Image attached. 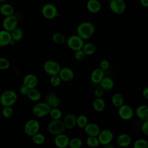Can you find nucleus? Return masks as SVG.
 Returning <instances> with one entry per match:
<instances>
[{
  "instance_id": "nucleus-38",
  "label": "nucleus",
  "mask_w": 148,
  "mask_h": 148,
  "mask_svg": "<svg viewBox=\"0 0 148 148\" xmlns=\"http://www.w3.org/2000/svg\"><path fill=\"white\" fill-rule=\"evenodd\" d=\"M52 39L54 42L57 44H62L65 42V37L61 33L56 32L53 35Z\"/></svg>"
},
{
  "instance_id": "nucleus-7",
  "label": "nucleus",
  "mask_w": 148,
  "mask_h": 148,
  "mask_svg": "<svg viewBox=\"0 0 148 148\" xmlns=\"http://www.w3.org/2000/svg\"><path fill=\"white\" fill-rule=\"evenodd\" d=\"M118 115L123 120L128 121L132 119L134 112L131 106L127 104H123L118 108Z\"/></svg>"
},
{
  "instance_id": "nucleus-33",
  "label": "nucleus",
  "mask_w": 148,
  "mask_h": 148,
  "mask_svg": "<svg viewBox=\"0 0 148 148\" xmlns=\"http://www.w3.org/2000/svg\"><path fill=\"white\" fill-rule=\"evenodd\" d=\"M32 137V142L36 145H40L45 143L46 138L45 135L40 132H38L34 135Z\"/></svg>"
},
{
  "instance_id": "nucleus-8",
  "label": "nucleus",
  "mask_w": 148,
  "mask_h": 148,
  "mask_svg": "<svg viewBox=\"0 0 148 148\" xmlns=\"http://www.w3.org/2000/svg\"><path fill=\"white\" fill-rule=\"evenodd\" d=\"M41 11L43 17L47 19L54 18L58 14L56 6L50 3L44 4L42 8Z\"/></svg>"
},
{
  "instance_id": "nucleus-3",
  "label": "nucleus",
  "mask_w": 148,
  "mask_h": 148,
  "mask_svg": "<svg viewBox=\"0 0 148 148\" xmlns=\"http://www.w3.org/2000/svg\"><path fill=\"white\" fill-rule=\"evenodd\" d=\"M47 130L49 133L53 135H57L58 134L64 133L66 128L62 120H50L47 125Z\"/></svg>"
},
{
  "instance_id": "nucleus-42",
  "label": "nucleus",
  "mask_w": 148,
  "mask_h": 148,
  "mask_svg": "<svg viewBox=\"0 0 148 148\" xmlns=\"http://www.w3.org/2000/svg\"><path fill=\"white\" fill-rule=\"evenodd\" d=\"M86 54L83 52L82 50H79L75 51V53L74 54V57L75 58L77 61H82L86 57Z\"/></svg>"
},
{
  "instance_id": "nucleus-44",
  "label": "nucleus",
  "mask_w": 148,
  "mask_h": 148,
  "mask_svg": "<svg viewBox=\"0 0 148 148\" xmlns=\"http://www.w3.org/2000/svg\"><path fill=\"white\" fill-rule=\"evenodd\" d=\"M140 129L144 135L148 136V120L143 121L141 125Z\"/></svg>"
},
{
  "instance_id": "nucleus-5",
  "label": "nucleus",
  "mask_w": 148,
  "mask_h": 148,
  "mask_svg": "<svg viewBox=\"0 0 148 148\" xmlns=\"http://www.w3.org/2000/svg\"><path fill=\"white\" fill-rule=\"evenodd\" d=\"M43 68L45 72L51 76L58 75L61 67L58 62L54 60H49L44 62Z\"/></svg>"
},
{
  "instance_id": "nucleus-25",
  "label": "nucleus",
  "mask_w": 148,
  "mask_h": 148,
  "mask_svg": "<svg viewBox=\"0 0 148 148\" xmlns=\"http://www.w3.org/2000/svg\"><path fill=\"white\" fill-rule=\"evenodd\" d=\"M92 108L97 112H102L106 106L105 100L102 98H95L92 103Z\"/></svg>"
},
{
  "instance_id": "nucleus-32",
  "label": "nucleus",
  "mask_w": 148,
  "mask_h": 148,
  "mask_svg": "<svg viewBox=\"0 0 148 148\" xmlns=\"http://www.w3.org/2000/svg\"><path fill=\"white\" fill-rule=\"evenodd\" d=\"M83 145L82 140L79 137H73L69 139L68 147L69 148H81Z\"/></svg>"
},
{
  "instance_id": "nucleus-1",
  "label": "nucleus",
  "mask_w": 148,
  "mask_h": 148,
  "mask_svg": "<svg viewBox=\"0 0 148 148\" xmlns=\"http://www.w3.org/2000/svg\"><path fill=\"white\" fill-rule=\"evenodd\" d=\"M17 94L13 90H6L0 95L1 105L3 106H12L17 100Z\"/></svg>"
},
{
  "instance_id": "nucleus-26",
  "label": "nucleus",
  "mask_w": 148,
  "mask_h": 148,
  "mask_svg": "<svg viewBox=\"0 0 148 148\" xmlns=\"http://www.w3.org/2000/svg\"><path fill=\"white\" fill-rule=\"evenodd\" d=\"M28 98L32 102H38L41 98V92L36 88L29 89L27 95Z\"/></svg>"
},
{
  "instance_id": "nucleus-35",
  "label": "nucleus",
  "mask_w": 148,
  "mask_h": 148,
  "mask_svg": "<svg viewBox=\"0 0 148 148\" xmlns=\"http://www.w3.org/2000/svg\"><path fill=\"white\" fill-rule=\"evenodd\" d=\"M82 50L83 51V52L85 53L86 56H88L94 54L96 48L94 44L88 43L83 45Z\"/></svg>"
},
{
  "instance_id": "nucleus-45",
  "label": "nucleus",
  "mask_w": 148,
  "mask_h": 148,
  "mask_svg": "<svg viewBox=\"0 0 148 148\" xmlns=\"http://www.w3.org/2000/svg\"><path fill=\"white\" fill-rule=\"evenodd\" d=\"M29 88H27L26 86H25L24 85L22 84L21 86V87H20V92L21 94L24 95H27L28 91H29Z\"/></svg>"
},
{
  "instance_id": "nucleus-34",
  "label": "nucleus",
  "mask_w": 148,
  "mask_h": 148,
  "mask_svg": "<svg viewBox=\"0 0 148 148\" xmlns=\"http://www.w3.org/2000/svg\"><path fill=\"white\" fill-rule=\"evenodd\" d=\"M88 123V119L86 115L80 114L76 117V125L79 128H84Z\"/></svg>"
},
{
  "instance_id": "nucleus-28",
  "label": "nucleus",
  "mask_w": 148,
  "mask_h": 148,
  "mask_svg": "<svg viewBox=\"0 0 148 148\" xmlns=\"http://www.w3.org/2000/svg\"><path fill=\"white\" fill-rule=\"evenodd\" d=\"M101 3L98 0H89L87 3L88 10L92 13H97L101 9Z\"/></svg>"
},
{
  "instance_id": "nucleus-10",
  "label": "nucleus",
  "mask_w": 148,
  "mask_h": 148,
  "mask_svg": "<svg viewBox=\"0 0 148 148\" xmlns=\"http://www.w3.org/2000/svg\"><path fill=\"white\" fill-rule=\"evenodd\" d=\"M18 23L17 17L13 14L5 17L2 21V27L3 29L10 32L18 27Z\"/></svg>"
},
{
  "instance_id": "nucleus-52",
  "label": "nucleus",
  "mask_w": 148,
  "mask_h": 148,
  "mask_svg": "<svg viewBox=\"0 0 148 148\" xmlns=\"http://www.w3.org/2000/svg\"><path fill=\"white\" fill-rule=\"evenodd\" d=\"M1 112H0V114H1Z\"/></svg>"
},
{
  "instance_id": "nucleus-14",
  "label": "nucleus",
  "mask_w": 148,
  "mask_h": 148,
  "mask_svg": "<svg viewBox=\"0 0 148 148\" xmlns=\"http://www.w3.org/2000/svg\"><path fill=\"white\" fill-rule=\"evenodd\" d=\"M69 138L68 135L62 133L56 135L54 138V145L58 148H66L68 147Z\"/></svg>"
},
{
  "instance_id": "nucleus-41",
  "label": "nucleus",
  "mask_w": 148,
  "mask_h": 148,
  "mask_svg": "<svg viewBox=\"0 0 148 148\" xmlns=\"http://www.w3.org/2000/svg\"><path fill=\"white\" fill-rule=\"evenodd\" d=\"M105 90L100 86H98L95 88L93 92V95L95 98H102L104 95Z\"/></svg>"
},
{
  "instance_id": "nucleus-37",
  "label": "nucleus",
  "mask_w": 148,
  "mask_h": 148,
  "mask_svg": "<svg viewBox=\"0 0 148 148\" xmlns=\"http://www.w3.org/2000/svg\"><path fill=\"white\" fill-rule=\"evenodd\" d=\"M1 114L5 118H10L13 114V109L12 106H3L1 110Z\"/></svg>"
},
{
  "instance_id": "nucleus-36",
  "label": "nucleus",
  "mask_w": 148,
  "mask_h": 148,
  "mask_svg": "<svg viewBox=\"0 0 148 148\" xmlns=\"http://www.w3.org/2000/svg\"><path fill=\"white\" fill-rule=\"evenodd\" d=\"M133 148H148L147 140L143 138L136 139L133 143Z\"/></svg>"
},
{
  "instance_id": "nucleus-48",
  "label": "nucleus",
  "mask_w": 148,
  "mask_h": 148,
  "mask_svg": "<svg viewBox=\"0 0 148 148\" xmlns=\"http://www.w3.org/2000/svg\"><path fill=\"white\" fill-rule=\"evenodd\" d=\"M102 148H116V147L114 145L109 144V145H107L105 146H103Z\"/></svg>"
},
{
  "instance_id": "nucleus-17",
  "label": "nucleus",
  "mask_w": 148,
  "mask_h": 148,
  "mask_svg": "<svg viewBox=\"0 0 148 148\" xmlns=\"http://www.w3.org/2000/svg\"><path fill=\"white\" fill-rule=\"evenodd\" d=\"M83 129L85 134L91 136H97L101 130L100 127L95 123H88Z\"/></svg>"
},
{
  "instance_id": "nucleus-54",
  "label": "nucleus",
  "mask_w": 148,
  "mask_h": 148,
  "mask_svg": "<svg viewBox=\"0 0 148 148\" xmlns=\"http://www.w3.org/2000/svg\"><path fill=\"white\" fill-rule=\"evenodd\" d=\"M108 1H111V0H108Z\"/></svg>"
},
{
  "instance_id": "nucleus-46",
  "label": "nucleus",
  "mask_w": 148,
  "mask_h": 148,
  "mask_svg": "<svg viewBox=\"0 0 148 148\" xmlns=\"http://www.w3.org/2000/svg\"><path fill=\"white\" fill-rule=\"evenodd\" d=\"M142 95L146 99L148 100V87L145 88L142 91Z\"/></svg>"
},
{
  "instance_id": "nucleus-21",
  "label": "nucleus",
  "mask_w": 148,
  "mask_h": 148,
  "mask_svg": "<svg viewBox=\"0 0 148 148\" xmlns=\"http://www.w3.org/2000/svg\"><path fill=\"white\" fill-rule=\"evenodd\" d=\"M104 71L100 68L94 69L90 75V80L94 84H97L100 83L104 76Z\"/></svg>"
},
{
  "instance_id": "nucleus-18",
  "label": "nucleus",
  "mask_w": 148,
  "mask_h": 148,
  "mask_svg": "<svg viewBox=\"0 0 148 148\" xmlns=\"http://www.w3.org/2000/svg\"><path fill=\"white\" fill-rule=\"evenodd\" d=\"M45 102L52 108H58L60 105L61 100L60 97L54 92H49L46 96Z\"/></svg>"
},
{
  "instance_id": "nucleus-53",
  "label": "nucleus",
  "mask_w": 148,
  "mask_h": 148,
  "mask_svg": "<svg viewBox=\"0 0 148 148\" xmlns=\"http://www.w3.org/2000/svg\"><path fill=\"white\" fill-rule=\"evenodd\" d=\"M0 105H1V101H0Z\"/></svg>"
},
{
  "instance_id": "nucleus-13",
  "label": "nucleus",
  "mask_w": 148,
  "mask_h": 148,
  "mask_svg": "<svg viewBox=\"0 0 148 148\" xmlns=\"http://www.w3.org/2000/svg\"><path fill=\"white\" fill-rule=\"evenodd\" d=\"M58 75L62 82H69L72 81L75 77V73L68 66L61 68Z\"/></svg>"
},
{
  "instance_id": "nucleus-19",
  "label": "nucleus",
  "mask_w": 148,
  "mask_h": 148,
  "mask_svg": "<svg viewBox=\"0 0 148 148\" xmlns=\"http://www.w3.org/2000/svg\"><path fill=\"white\" fill-rule=\"evenodd\" d=\"M131 137L128 134L125 133L120 134L116 139L117 145L121 147H127L131 144Z\"/></svg>"
},
{
  "instance_id": "nucleus-4",
  "label": "nucleus",
  "mask_w": 148,
  "mask_h": 148,
  "mask_svg": "<svg viewBox=\"0 0 148 148\" xmlns=\"http://www.w3.org/2000/svg\"><path fill=\"white\" fill-rule=\"evenodd\" d=\"M51 108L46 102H37L32 109L33 114L36 117H43L49 114Z\"/></svg>"
},
{
  "instance_id": "nucleus-12",
  "label": "nucleus",
  "mask_w": 148,
  "mask_h": 148,
  "mask_svg": "<svg viewBox=\"0 0 148 148\" xmlns=\"http://www.w3.org/2000/svg\"><path fill=\"white\" fill-rule=\"evenodd\" d=\"M38 83L39 80L37 76L33 73L27 74L23 79V84L29 89L36 88Z\"/></svg>"
},
{
  "instance_id": "nucleus-9",
  "label": "nucleus",
  "mask_w": 148,
  "mask_h": 148,
  "mask_svg": "<svg viewBox=\"0 0 148 148\" xmlns=\"http://www.w3.org/2000/svg\"><path fill=\"white\" fill-rule=\"evenodd\" d=\"M97 137L99 144L102 146H105L110 144L113 139L114 134L110 130L104 129L101 130Z\"/></svg>"
},
{
  "instance_id": "nucleus-55",
  "label": "nucleus",
  "mask_w": 148,
  "mask_h": 148,
  "mask_svg": "<svg viewBox=\"0 0 148 148\" xmlns=\"http://www.w3.org/2000/svg\"><path fill=\"white\" fill-rule=\"evenodd\" d=\"M147 143H148V140H147Z\"/></svg>"
},
{
  "instance_id": "nucleus-30",
  "label": "nucleus",
  "mask_w": 148,
  "mask_h": 148,
  "mask_svg": "<svg viewBox=\"0 0 148 148\" xmlns=\"http://www.w3.org/2000/svg\"><path fill=\"white\" fill-rule=\"evenodd\" d=\"M49 115L52 120H60L62 116V112L58 108H52Z\"/></svg>"
},
{
  "instance_id": "nucleus-11",
  "label": "nucleus",
  "mask_w": 148,
  "mask_h": 148,
  "mask_svg": "<svg viewBox=\"0 0 148 148\" xmlns=\"http://www.w3.org/2000/svg\"><path fill=\"white\" fill-rule=\"evenodd\" d=\"M67 45L71 49L77 51L82 49L84 43L83 39L78 35H72L68 39Z\"/></svg>"
},
{
  "instance_id": "nucleus-24",
  "label": "nucleus",
  "mask_w": 148,
  "mask_h": 148,
  "mask_svg": "<svg viewBox=\"0 0 148 148\" xmlns=\"http://www.w3.org/2000/svg\"><path fill=\"white\" fill-rule=\"evenodd\" d=\"M14 9L13 6L8 3H3L0 6V13L2 15L5 17L9 16L11 15L14 14Z\"/></svg>"
},
{
  "instance_id": "nucleus-22",
  "label": "nucleus",
  "mask_w": 148,
  "mask_h": 148,
  "mask_svg": "<svg viewBox=\"0 0 148 148\" xmlns=\"http://www.w3.org/2000/svg\"><path fill=\"white\" fill-rule=\"evenodd\" d=\"M135 114L140 120H148V105H141L138 106L135 110Z\"/></svg>"
},
{
  "instance_id": "nucleus-39",
  "label": "nucleus",
  "mask_w": 148,
  "mask_h": 148,
  "mask_svg": "<svg viewBox=\"0 0 148 148\" xmlns=\"http://www.w3.org/2000/svg\"><path fill=\"white\" fill-rule=\"evenodd\" d=\"M49 82L50 84L53 87H58L61 84L62 80L60 79L58 75H53L50 76Z\"/></svg>"
},
{
  "instance_id": "nucleus-2",
  "label": "nucleus",
  "mask_w": 148,
  "mask_h": 148,
  "mask_svg": "<svg viewBox=\"0 0 148 148\" xmlns=\"http://www.w3.org/2000/svg\"><path fill=\"white\" fill-rule=\"evenodd\" d=\"M95 31L94 25L89 22H84L79 25L77 28V35L82 39L90 38Z\"/></svg>"
},
{
  "instance_id": "nucleus-43",
  "label": "nucleus",
  "mask_w": 148,
  "mask_h": 148,
  "mask_svg": "<svg viewBox=\"0 0 148 148\" xmlns=\"http://www.w3.org/2000/svg\"><path fill=\"white\" fill-rule=\"evenodd\" d=\"M110 66L109 62L106 60H102L99 63V68L103 71L109 69Z\"/></svg>"
},
{
  "instance_id": "nucleus-29",
  "label": "nucleus",
  "mask_w": 148,
  "mask_h": 148,
  "mask_svg": "<svg viewBox=\"0 0 148 148\" xmlns=\"http://www.w3.org/2000/svg\"><path fill=\"white\" fill-rule=\"evenodd\" d=\"M10 34L12 40L14 42H18L23 38L24 31L21 28L17 27L10 32Z\"/></svg>"
},
{
  "instance_id": "nucleus-27",
  "label": "nucleus",
  "mask_w": 148,
  "mask_h": 148,
  "mask_svg": "<svg viewBox=\"0 0 148 148\" xmlns=\"http://www.w3.org/2000/svg\"><path fill=\"white\" fill-rule=\"evenodd\" d=\"M111 102L113 106L118 108L124 103V97L121 93H114L112 97Z\"/></svg>"
},
{
  "instance_id": "nucleus-31",
  "label": "nucleus",
  "mask_w": 148,
  "mask_h": 148,
  "mask_svg": "<svg viewBox=\"0 0 148 148\" xmlns=\"http://www.w3.org/2000/svg\"><path fill=\"white\" fill-rule=\"evenodd\" d=\"M86 142L87 145L90 148H97L100 145L97 136H88Z\"/></svg>"
},
{
  "instance_id": "nucleus-51",
  "label": "nucleus",
  "mask_w": 148,
  "mask_h": 148,
  "mask_svg": "<svg viewBox=\"0 0 148 148\" xmlns=\"http://www.w3.org/2000/svg\"><path fill=\"white\" fill-rule=\"evenodd\" d=\"M33 148H38V147H33Z\"/></svg>"
},
{
  "instance_id": "nucleus-6",
  "label": "nucleus",
  "mask_w": 148,
  "mask_h": 148,
  "mask_svg": "<svg viewBox=\"0 0 148 148\" xmlns=\"http://www.w3.org/2000/svg\"><path fill=\"white\" fill-rule=\"evenodd\" d=\"M40 127V123L38 120L35 119H31L25 123L24 127V130L27 135L32 136L39 132Z\"/></svg>"
},
{
  "instance_id": "nucleus-20",
  "label": "nucleus",
  "mask_w": 148,
  "mask_h": 148,
  "mask_svg": "<svg viewBox=\"0 0 148 148\" xmlns=\"http://www.w3.org/2000/svg\"><path fill=\"white\" fill-rule=\"evenodd\" d=\"M65 127L67 130H72L76 125V116L72 113L67 114L62 120Z\"/></svg>"
},
{
  "instance_id": "nucleus-47",
  "label": "nucleus",
  "mask_w": 148,
  "mask_h": 148,
  "mask_svg": "<svg viewBox=\"0 0 148 148\" xmlns=\"http://www.w3.org/2000/svg\"><path fill=\"white\" fill-rule=\"evenodd\" d=\"M141 4L145 7H148V0H140Z\"/></svg>"
},
{
  "instance_id": "nucleus-23",
  "label": "nucleus",
  "mask_w": 148,
  "mask_h": 148,
  "mask_svg": "<svg viewBox=\"0 0 148 148\" xmlns=\"http://www.w3.org/2000/svg\"><path fill=\"white\" fill-rule=\"evenodd\" d=\"M99 84V86L101 87L105 91H110L114 87V82L113 79L110 77L104 76Z\"/></svg>"
},
{
  "instance_id": "nucleus-16",
  "label": "nucleus",
  "mask_w": 148,
  "mask_h": 148,
  "mask_svg": "<svg viewBox=\"0 0 148 148\" xmlns=\"http://www.w3.org/2000/svg\"><path fill=\"white\" fill-rule=\"evenodd\" d=\"M125 3L123 0H111L110 8L116 14H121L125 10Z\"/></svg>"
},
{
  "instance_id": "nucleus-40",
  "label": "nucleus",
  "mask_w": 148,
  "mask_h": 148,
  "mask_svg": "<svg viewBox=\"0 0 148 148\" xmlns=\"http://www.w3.org/2000/svg\"><path fill=\"white\" fill-rule=\"evenodd\" d=\"M10 63L9 60L5 57H0V70H6L9 68Z\"/></svg>"
},
{
  "instance_id": "nucleus-49",
  "label": "nucleus",
  "mask_w": 148,
  "mask_h": 148,
  "mask_svg": "<svg viewBox=\"0 0 148 148\" xmlns=\"http://www.w3.org/2000/svg\"><path fill=\"white\" fill-rule=\"evenodd\" d=\"M8 0H0V3H5V2H6Z\"/></svg>"
},
{
  "instance_id": "nucleus-50",
  "label": "nucleus",
  "mask_w": 148,
  "mask_h": 148,
  "mask_svg": "<svg viewBox=\"0 0 148 148\" xmlns=\"http://www.w3.org/2000/svg\"><path fill=\"white\" fill-rule=\"evenodd\" d=\"M1 85H0V92H1Z\"/></svg>"
},
{
  "instance_id": "nucleus-15",
  "label": "nucleus",
  "mask_w": 148,
  "mask_h": 148,
  "mask_svg": "<svg viewBox=\"0 0 148 148\" xmlns=\"http://www.w3.org/2000/svg\"><path fill=\"white\" fill-rule=\"evenodd\" d=\"M15 42L12 40L10 32L5 29L0 30V47H3L8 45H13Z\"/></svg>"
}]
</instances>
